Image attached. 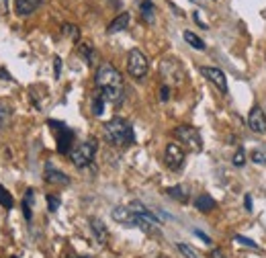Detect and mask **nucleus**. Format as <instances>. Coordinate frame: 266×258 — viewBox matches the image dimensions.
<instances>
[{"label": "nucleus", "instance_id": "1", "mask_svg": "<svg viewBox=\"0 0 266 258\" xmlns=\"http://www.w3.org/2000/svg\"><path fill=\"white\" fill-rule=\"evenodd\" d=\"M94 82H96V88L102 94L104 102L119 105L123 100V76L111 62H102L98 66Z\"/></svg>", "mask_w": 266, "mask_h": 258}, {"label": "nucleus", "instance_id": "2", "mask_svg": "<svg viewBox=\"0 0 266 258\" xmlns=\"http://www.w3.org/2000/svg\"><path fill=\"white\" fill-rule=\"evenodd\" d=\"M102 131H104V139L117 148H127L135 141L133 127L129 125V121H125L121 117H113L111 121H106Z\"/></svg>", "mask_w": 266, "mask_h": 258}, {"label": "nucleus", "instance_id": "3", "mask_svg": "<svg viewBox=\"0 0 266 258\" xmlns=\"http://www.w3.org/2000/svg\"><path fill=\"white\" fill-rule=\"evenodd\" d=\"M96 141L94 139H86L82 143H78L72 152H70V158H72V164L76 168H86L92 160H94V154H96Z\"/></svg>", "mask_w": 266, "mask_h": 258}, {"label": "nucleus", "instance_id": "4", "mask_svg": "<svg viewBox=\"0 0 266 258\" xmlns=\"http://www.w3.org/2000/svg\"><path fill=\"white\" fill-rule=\"evenodd\" d=\"M174 137H176L180 143H184V145H186L191 152H195V154H199V152L203 150L201 133H199V129L193 127V125H178V127L174 129Z\"/></svg>", "mask_w": 266, "mask_h": 258}, {"label": "nucleus", "instance_id": "5", "mask_svg": "<svg viewBox=\"0 0 266 258\" xmlns=\"http://www.w3.org/2000/svg\"><path fill=\"white\" fill-rule=\"evenodd\" d=\"M147 68H149V62H147L143 51L141 49H131L127 54V72H129V76L135 78V80H141V78H145Z\"/></svg>", "mask_w": 266, "mask_h": 258}, {"label": "nucleus", "instance_id": "6", "mask_svg": "<svg viewBox=\"0 0 266 258\" xmlns=\"http://www.w3.org/2000/svg\"><path fill=\"white\" fill-rule=\"evenodd\" d=\"M49 125L53 127V131L58 133V152L60 154H70L72 152V141H74V131L70 127H66L60 121H49Z\"/></svg>", "mask_w": 266, "mask_h": 258}, {"label": "nucleus", "instance_id": "7", "mask_svg": "<svg viewBox=\"0 0 266 258\" xmlns=\"http://www.w3.org/2000/svg\"><path fill=\"white\" fill-rule=\"evenodd\" d=\"M164 162L170 170H180L182 164H184V150L180 143H168L166 145V152H164Z\"/></svg>", "mask_w": 266, "mask_h": 258}, {"label": "nucleus", "instance_id": "8", "mask_svg": "<svg viewBox=\"0 0 266 258\" xmlns=\"http://www.w3.org/2000/svg\"><path fill=\"white\" fill-rule=\"evenodd\" d=\"M160 72H162V76L168 82H174V84H180L184 78V70L176 60H164L162 66H160Z\"/></svg>", "mask_w": 266, "mask_h": 258}, {"label": "nucleus", "instance_id": "9", "mask_svg": "<svg viewBox=\"0 0 266 258\" xmlns=\"http://www.w3.org/2000/svg\"><path fill=\"white\" fill-rule=\"evenodd\" d=\"M201 74L211 82L215 84L223 94H227V80H225V74L219 70V68H211V66H203L201 68Z\"/></svg>", "mask_w": 266, "mask_h": 258}, {"label": "nucleus", "instance_id": "10", "mask_svg": "<svg viewBox=\"0 0 266 258\" xmlns=\"http://www.w3.org/2000/svg\"><path fill=\"white\" fill-rule=\"evenodd\" d=\"M248 127L254 131V133H258V135H264L266 133V115H264V111H262V107H252V111H250V115H248Z\"/></svg>", "mask_w": 266, "mask_h": 258}, {"label": "nucleus", "instance_id": "11", "mask_svg": "<svg viewBox=\"0 0 266 258\" xmlns=\"http://www.w3.org/2000/svg\"><path fill=\"white\" fill-rule=\"evenodd\" d=\"M90 230H92L98 244H106V240H109V230L104 228V224L98 217H90Z\"/></svg>", "mask_w": 266, "mask_h": 258}, {"label": "nucleus", "instance_id": "12", "mask_svg": "<svg viewBox=\"0 0 266 258\" xmlns=\"http://www.w3.org/2000/svg\"><path fill=\"white\" fill-rule=\"evenodd\" d=\"M45 180L49 182V185H70V176L68 174H64L62 170H56L53 166H47V170H45Z\"/></svg>", "mask_w": 266, "mask_h": 258}, {"label": "nucleus", "instance_id": "13", "mask_svg": "<svg viewBox=\"0 0 266 258\" xmlns=\"http://www.w3.org/2000/svg\"><path fill=\"white\" fill-rule=\"evenodd\" d=\"M41 3H43V0H17V13L21 17H27V15L35 13Z\"/></svg>", "mask_w": 266, "mask_h": 258}, {"label": "nucleus", "instance_id": "14", "mask_svg": "<svg viewBox=\"0 0 266 258\" xmlns=\"http://www.w3.org/2000/svg\"><path fill=\"white\" fill-rule=\"evenodd\" d=\"M215 199L213 197H209V195H199L197 199H195V207L199 209V211H203V213H209V211H213L215 209Z\"/></svg>", "mask_w": 266, "mask_h": 258}, {"label": "nucleus", "instance_id": "15", "mask_svg": "<svg viewBox=\"0 0 266 258\" xmlns=\"http://www.w3.org/2000/svg\"><path fill=\"white\" fill-rule=\"evenodd\" d=\"M129 13H121L117 19H113L111 23H109V29H106V33H119V31H123V29H127V25H129Z\"/></svg>", "mask_w": 266, "mask_h": 258}, {"label": "nucleus", "instance_id": "16", "mask_svg": "<svg viewBox=\"0 0 266 258\" xmlns=\"http://www.w3.org/2000/svg\"><path fill=\"white\" fill-rule=\"evenodd\" d=\"M166 193H168V197L176 199L178 203H186V201H188V191H186V187H182V185L170 187V189H166Z\"/></svg>", "mask_w": 266, "mask_h": 258}, {"label": "nucleus", "instance_id": "17", "mask_svg": "<svg viewBox=\"0 0 266 258\" xmlns=\"http://www.w3.org/2000/svg\"><path fill=\"white\" fill-rule=\"evenodd\" d=\"M78 51H80V56L84 58V62H86L88 66L94 64V60H96V49H94L90 43H82V45L78 47Z\"/></svg>", "mask_w": 266, "mask_h": 258}, {"label": "nucleus", "instance_id": "18", "mask_svg": "<svg viewBox=\"0 0 266 258\" xmlns=\"http://www.w3.org/2000/svg\"><path fill=\"white\" fill-rule=\"evenodd\" d=\"M11 117H13V109L7 105L5 100H0V129L9 127V123H11Z\"/></svg>", "mask_w": 266, "mask_h": 258}, {"label": "nucleus", "instance_id": "19", "mask_svg": "<svg viewBox=\"0 0 266 258\" xmlns=\"http://www.w3.org/2000/svg\"><path fill=\"white\" fill-rule=\"evenodd\" d=\"M139 11H141V19H143L145 23H154V19H156V9H154V5L149 3V0H143L141 7H139Z\"/></svg>", "mask_w": 266, "mask_h": 258}, {"label": "nucleus", "instance_id": "20", "mask_svg": "<svg viewBox=\"0 0 266 258\" xmlns=\"http://www.w3.org/2000/svg\"><path fill=\"white\" fill-rule=\"evenodd\" d=\"M182 37H184V41H186L191 47H195V49H199V51H203V49H205V41H203L199 35H195L193 31H184V35H182Z\"/></svg>", "mask_w": 266, "mask_h": 258}, {"label": "nucleus", "instance_id": "21", "mask_svg": "<svg viewBox=\"0 0 266 258\" xmlns=\"http://www.w3.org/2000/svg\"><path fill=\"white\" fill-rule=\"evenodd\" d=\"M0 205L3 207H7V209H13V205H15V199H13V195L0 185Z\"/></svg>", "mask_w": 266, "mask_h": 258}, {"label": "nucleus", "instance_id": "22", "mask_svg": "<svg viewBox=\"0 0 266 258\" xmlns=\"http://www.w3.org/2000/svg\"><path fill=\"white\" fill-rule=\"evenodd\" d=\"M102 111H104V98H102L100 92H96V94L92 96V113H94L96 117H100Z\"/></svg>", "mask_w": 266, "mask_h": 258}, {"label": "nucleus", "instance_id": "23", "mask_svg": "<svg viewBox=\"0 0 266 258\" xmlns=\"http://www.w3.org/2000/svg\"><path fill=\"white\" fill-rule=\"evenodd\" d=\"M176 248H178V252H180L184 258H199V252H197L193 246H188V244L178 242V244H176Z\"/></svg>", "mask_w": 266, "mask_h": 258}, {"label": "nucleus", "instance_id": "24", "mask_svg": "<svg viewBox=\"0 0 266 258\" xmlns=\"http://www.w3.org/2000/svg\"><path fill=\"white\" fill-rule=\"evenodd\" d=\"M64 33H66L68 37H72L74 41H78V39H80V31H78V27H76V25H64Z\"/></svg>", "mask_w": 266, "mask_h": 258}, {"label": "nucleus", "instance_id": "25", "mask_svg": "<svg viewBox=\"0 0 266 258\" xmlns=\"http://www.w3.org/2000/svg\"><path fill=\"white\" fill-rule=\"evenodd\" d=\"M234 240H236L238 244H242V246H246V248H252V250H260V248H258V244H256V242H252L250 238H244V236H236Z\"/></svg>", "mask_w": 266, "mask_h": 258}, {"label": "nucleus", "instance_id": "26", "mask_svg": "<svg viewBox=\"0 0 266 258\" xmlns=\"http://www.w3.org/2000/svg\"><path fill=\"white\" fill-rule=\"evenodd\" d=\"M252 162H256V164H266V152H264V150H254V152H252Z\"/></svg>", "mask_w": 266, "mask_h": 258}, {"label": "nucleus", "instance_id": "27", "mask_svg": "<svg viewBox=\"0 0 266 258\" xmlns=\"http://www.w3.org/2000/svg\"><path fill=\"white\" fill-rule=\"evenodd\" d=\"M246 164V154H244V150L242 148H238V152L234 154V166H244Z\"/></svg>", "mask_w": 266, "mask_h": 258}, {"label": "nucleus", "instance_id": "28", "mask_svg": "<svg viewBox=\"0 0 266 258\" xmlns=\"http://www.w3.org/2000/svg\"><path fill=\"white\" fill-rule=\"evenodd\" d=\"M47 205H49V211H58L60 209V199L53 197V195H47Z\"/></svg>", "mask_w": 266, "mask_h": 258}, {"label": "nucleus", "instance_id": "29", "mask_svg": "<svg viewBox=\"0 0 266 258\" xmlns=\"http://www.w3.org/2000/svg\"><path fill=\"white\" fill-rule=\"evenodd\" d=\"M53 76H56V78L62 76V60H60V58L53 60Z\"/></svg>", "mask_w": 266, "mask_h": 258}, {"label": "nucleus", "instance_id": "30", "mask_svg": "<svg viewBox=\"0 0 266 258\" xmlns=\"http://www.w3.org/2000/svg\"><path fill=\"white\" fill-rule=\"evenodd\" d=\"M168 98H170V86H168V84H164V86H162V90H160V100L166 102Z\"/></svg>", "mask_w": 266, "mask_h": 258}, {"label": "nucleus", "instance_id": "31", "mask_svg": "<svg viewBox=\"0 0 266 258\" xmlns=\"http://www.w3.org/2000/svg\"><path fill=\"white\" fill-rule=\"evenodd\" d=\"M0 15H9V0H0Z\"/></svg>", "mask_w": 266, "mask_h": 258}, {"label": "nucleus", "instance_id": "32", "mask_svg": "<svg viewBox=\"0 0 266 258\" xmlns=\"http://www.w3.org/2000/svg\"><path fill=\"white\" fill-rule=\"evenodd\" d=\"M209 258H225V254H223V250H219V248H215V250H211V254H209Z\"/></svg>", "mask_w": 266, "mask_h": 258}, {"label": "nucleus", "instance_id": "33", "mask_svg": "<svg viewBox=\"0 0 266 258\" xmlns=\"http://www.w3.org/2000/svg\"><path fill=\"white\" fill-rule=\"evenodd\" d=\"M23 213H25V219H31V205L23 201Z\"/></svg>", "mask_w": 266, "mask_h": 258}, {"label": "nucleus", "instance_id": "34", "mask_svg": "<svg viewBox=\"0 0 266 258\" xmlns=\"http://www.w3.org/2000/svg\"><path fill=\"white\" fill-rule=\"evenodd\" d=\"M195 236H199V238H201V240H203L205 244H211V238H209V236H205V234H203L201 230H195Z\"/></svg>", "mask_w": 266, "mask_h": 258}, {"label": "nucleus", "instance_id": "35", "mask_svg": "<svg viewBox=\"0 0 266 258\" xmlns=\"http://www.w3.org/2000/svg\"><path fill=\"white\" fill-rule=\"evenodd\" d=\"M0 80H13V76H11L7 70H3V68H0Z\"/></svg>", "mask_w": 266, "mask_h": 258}, {"label": "nucleus", "instance_id": "36", "mask_svg": "<svg viewBox=\"0 0 266 258\" xmlns=\"http://www.w3.org/2000/svg\"><path fill=\"white\" fill-rule=\"evenodd\" d=\"M244 203H246V209H248V211H252V197H250V195H246Z\"/></svg>", "mask_w": 266, "mask_h": 258}, {"label": "nucleus", "instance_id": "37", "mask_svg": "<svg viewBox=\"0 0 266 258\" xmlns=\"http://www.w3.org/2000/svg\"><path fill=\"white\" fill-rule=\"evenodd\" d=\"M193 17H195V21H197V23H199V25H201V27H203V29H207V25H205V23H203V21H201V17H199V13H195V15H193Z\"/></svg>", "mask_w": 266, "mask_h": 258}, {"label": "nucleus", "instance_id": "38", "mask_svg": "<svg viewBox=\"0 0 266 258\" xmlns=\"http://www.w3.org/2000/svg\"><path fill=\"white\" fill-rule=\"evenodd\" d=\"M156 258H168V256H164V254H160V256H156Z\"/></svg>", "mask_w": 266, "mask_h": 258}, {"label": "nucleus", "instance_id": "39", "mask_svg": "<svg viewBox=\"0 0 266 258\" xmlns=\"http://www.w3.org/2000/svg\"><path fill=\"white\" fill-rule=\"evenodd\" d=\"M193 3H203V0H193Z\"/></svg>", "mask_w": 266, "mask_h": 258}, {"label": "nucleus", "instance_id": "40", "mask_svg": "<svg viewBox=\"0 0 266 258\" xmlns=\"http://www.w3.org/2000/svg\"><path fill=\"white\" fill-rule=\"evenodd\" d=\"M78 258H86V256H78Z\"/></svg>", "mask_w": 266, "mask_h": 258}, {"label": "nucleus", "instance_id": "41", "mask_svg": "<svg viewBox=\"0 0 266 258\" xmlns=\"http://www.w3.org/2000/svg\"><path fill=\"white\" fill-rule=\"evenodd\" d=\"M11 258H17V256H11Z\"/></svg>", "mask_w": 266, "mask_h": 258}]
</instances>
